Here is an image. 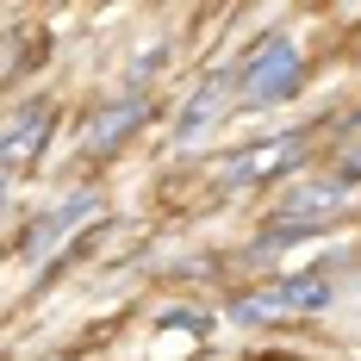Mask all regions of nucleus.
I'll return each instance as SVG.
<instances>
[{"instance_id":"obj_1","label":"nucleus","mask_w":361,"mask_h":361,"mask_svg":"<svg viewBox=\"0 0 361 361\" xmlns=\"http://www.w3.org/2000/svg\"><path fill=\"white\" fill-rule=\"evenodd\" d=\"M293 87H299V50H293L287 37H268L243 63V94L250 100H287Z\"/></svg>"},{"instance_id":"obj_2","label":"nucleus","mask_w":361,"mask_h":361,"mask_svg":"<svg viewBox=\"0 0 361 361\" xmlns=\"http://www.w3.org/2000/svg\"><path fill=\"white\" fill-rule=\"evenodd\" d=\"M330 299V281L324 274H305V281H281L268 299H237L231 312L237 318H287V312H318Z\"/></svg>"},{"instance_id":"obj_3","label":"nucleus","mask_w":361,"mask_h":361,"mask_svg":"<svg viewBox=\"0 0 361 361\" xmlns=\"http://www.w3.org/2000/svg\"><path fill=\"white\" fill-rule=\"evenodd\" d=\"M287 162H299V137H268L262 149L224 162V180H262V175H274V169H287Z\"/></svg>"},{"instance_id":"obj_4","label":"nucleus","mask_w":361,"mask_h":361,"mask_svg":"<svg viewBox=\"0 0 361 361\" xmlns=\"http://www.w3.org/2000/svg\"><path fill=\"white\" fill-rule=\"evenodd\" d=\"M137 118H144V100H118V106L94 112V118H87V144H94V149H112Z\"/></svg>"},{"instance_id":"obj_5","label":"nucleus","mask_w":361,"mask_h":361,"mask_svg":"<svg viewBox=\"0 0 361 361\" xmlns=\"http://www.w3.org/2000/svg\"><path fill=\"white\" fill-rule=\"evenodd\" d=\"M37 137H50V106H25L13 118V131H6V169H19L37 149Z\"/></svg>"},{"instance_id":"obj_6","label":"nucleus","mask_w":361,"mask_h":361,"mask_svg":"<svg viewBox=\"0 0 361 361\" xmlns=\"http://www.w3.org/2000/svg\"><path fill=\"white\" fill-rule=\"evenodd\" d=\"M218 112H224V81H212V87H200V94H193V100H187V112H180V144H187V137H193V131H206V125H212Z\"/></svg>"}]
</instances>
